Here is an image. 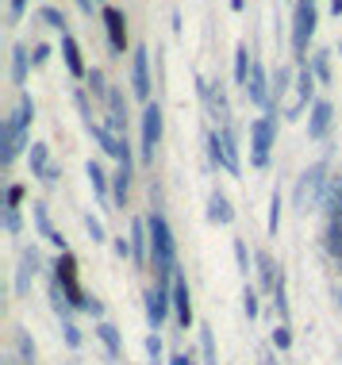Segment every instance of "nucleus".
Here are the masks:
<instances>
[{"instance_id": "1", "label": "nucleus", "mask_w": 342, "mask_h": 365, "mask_svg": "<svg viewBox=\"0 0 342 365\" xmlns=\"http://www.w3.org/2000/svg\"><path fill=\"white\" fill-rule=\"evenodd\" d=\"M150 250H154V269L162 273V284H173L177 277V246H173V231L165 223V215H150Z\"/></svg>"}, {"instance_id": "2", "label": "nucleus", "mask_w": 342, "mask_h": 365, "mask_svg": "<svg viewBox=\"0 0 342 365\" xmlns=\"http://www.w3.org/2000/svg\"><path fill=\"white\" fill-rule=\"evenodd\" d=\"M323 185H327V165H323V162H316L311 170H304V177L296 181V208L304 212V215L319 204V196H323Z\"/></svg>"}, {"instance_id": "3", "label": "nucleus", "mask_w": 342, "mask_h": 365, "mask_svg": "<svg viewBox=\"0 0 342 365\" xmlns=\"http://www.w3.org/2000/svg\"><path fill=\"white\" fill-rule=\"evenodd\" d=\"M316 0H300L296 4V16H292V46H296V54L308 51V38L316 35Z\"/></svg>"}, {"instance_id": "4", "label": "nucleus", "mask_w": 342, "mask_h": 365, "mask_svg": "<svg viewBox=\"0 0 342 365\" xmlns=\"http://www.w3.org/2000/svg\"><path fill=\"white\" fill-rule=\"evenodd\" d=\"M173 308V284H158L154 292H146V319H150V327L158 331L165 323V315Z\"/></svg>"}, {"instance_id": "5", "label": "nucleus", "mask_w": 342, "mask_h": 365, "mask_svg": "<svg viewBox=\"0 0 342 365\" xmlns=\"http://www.w3.org/2000/svg\"><path fill=\"white\" fill-rule=\"evenodd\" d=\"M158 139H162V108L158 104H146V112H142V158H146V162L154 158Z\"/></svg>"}, {"instance_id": "6", "label": "nucleus", "mask_w": 342, "mask_h": 365, "mask_svg": "<svg viewBox=\"0 0 342 365\" xmlns=\"http://www.w3.org/2000/svg\"><path fill=\"white\" fill-rule=\"evenodd\" d=\"M250 139H254V165H266L273 150V120H254L250 123Z\"/></svg>"}, {"instance_id": "7", "label": "nucleus", "mask_w": 342, "mask_h": 365, "mask_svg": "<svg viewBox=\"0 0 342 365\" xmlns=\"http://www.w3.org/2000/svg\"><path fill=\"white\" fill-rule=\"evenodd\" d=\"M131 88H135V96H139V101L150 104V70H146V51H142V46L131 58Z\"/></svg>"}, {"instance_id": "8", "label": "nucleus", "mask_w": 342, "mask_h": 365, "mask_svg": "<svg viewBox=\"0 0 342 365\" xmlns=\"http://www.w3.org/2000/svg\"><path fill=\"white\" fill-rule=\"evenodd\" d=\"M173 312H177V323L181 327H192V304H189V281L173 277Z\"/></svg>"}, {"instance_id": "9", "label": "nucleus", "mask_w": 342, "mask_h": 365, "mask_svg": "<svg viewBox=\"0 0 342 365\" xmlns=\"http://www.w3.org/2000/svg\"><path fill=\"white\" fill-rule=\"evenodd\" d=\"M104 27H108V43L112 51H127V27H123V12L120 8H104Z\"/></svg>"}, {"instance_id": "10", "label": "nucleus", "mask_w": 342, "mask_h": 365, "mask_svg": "<svg viewBox=\"0 0 342 365\" xmlns=\"http://www.w3.org/2000/svg\"><path fill=\"white\" fill-rule=\"evenodd\" d=\"M331 115H335V108L327 101H316L311 104V115H308V139H323L327 127H331Z\"/></svg>"}, {"instance_id": "11", "label": "nucleus", "mask_w": 342, "mask_h": 365, "mask_svg": "<svg viewBox=\"0 0 342 365\" xmlns=\"http://www.w3.org/2000/svg\"><path fill=\"white\" fill-rule=\"evenodd\" d=\"M35 265H38V254H35V250H24V258H19V269H16V292H19V296H27V289H31Z\"/></svg>"}, {"instance_id": "12", "label": "nucleus", "mask_w": 342, "mask_h": 365, "mask_svg": "<svg viewBox=\"0 0 342 365\" xmlns=\"http://www.w3.org/2000/svg\"><path fill=\"white\" fill-rule=\"evenodd\" d=\"M146 246H150V227H146L142 220H135L131 223V258L135 262H146Z\"/></svg>"}, {"instance_id": "13", "label": "nucleus", "mask_w": 342, "mask_h": 365, "mask_svg": "<svg viewBox=\"0 0 342 365\" xmlns=\"http://www.w3.org/2000/svg\"><path fill=\"white\" fill-rule=\"evenodd\" d=\"M247 96L258 108H266L269 104V93H266V70H261L258 62H254V73H250V81H247Z\"/></svg>"}, {"instance_id": "14", "label": "nucleus", "mask_w": 342, "mask_h": 365, "mask_svg": "<svg viewBox=\"0 0 342 365\" xmlns=\"http://www.w3.org/2000/svg\"><path fill=\"white\" fill-rule=\"evenodd\" d=\"M62 58H66V66H70V73H73V77H85L81 46H77V38H73V35H62Z\"/></svg>"}, {"instance_id": "15", "label": "nucleus", "mask_w": 342, "mask_h": 365, "mask_svg": "<svg viewBox=\"0 0 342 365\" xmlns=\"http://www.w3.org/2000/svg\"><path fill=\"white\" fill-rule=\"evenodd\" d=\"M31 212H35V223H38V231H43L46 239H51V242L58 246V250L66 254V239H62V235H58L54 227H51V215H46V204H31Z\"/></svg>"}, {"instance_id": "16", "label": "nucleus", "mask_w": 342, "mask_h": 365, "mask_svg": "<svg viewBox=\"0 0 342 365\" xmlns=\"http://www.w3.org/2000/svg\"><path fill=\"white\" fill-rule=\"evenodd\" d=\"M208 220H212V223H231V220H234V208L227 204V196H223V192H212V200H208Z\"/></svg>"}, {"instance_id": "17", "label": "nucleus", "mask_w": 342, "mask_h": 365, "mask_svg": "<svg viewBox=\"0 0 342 365\" xmlns=\"http://www.w3.org/2000/svg\"><path fill=\"white\" fill-rule=\"evenodd\" d=\"M250 73H254L250 51H247V43H239V51H234V85H242V88H247V81H250Z\"/></svg>"}, {"instance_id": "18", "label": "nucleus", "mask_w": 342, "mask_h": 365, "mask_svg": "<svg viewBox=\"0 0 342 365\" xmlns=\"http://www.w3.org/2000/svg\"><path fill=\"white\" fill-rule=\"evenodd\" d=\"M27 46H12V85H24L27 81Z\"/></svg>"}, {"instance_id": "19", "label": "nucleus", "mask_w": 342, "mask_h": 365, "mask_svg": "<svg viewBox=\"0 0 342 365\" xmlns=\"http://www.w3.org/2000/svg\"><path fill=\"white\" fill-rule=\"evenodd\" d=\"M96 334H100V342H104V346H108V354H112V358H120V334H115V327H112V323H96Z\"/></svg>"}, {"instance_id": "20", "label": "nucleus", "mask_w": 342, "mask_h": 365, "mask_svg": "<svg viewBox=\"0 0 342 365\" xmlns=\"http://www.w3.org/2000/svg\"><path fill=\"white\" fill-rule=\"evenodd\" d=\"M219 139H223V154H227V170L239 173V146H234V131H231V127H223Z\"/></svg>"}, {"instance_id": "21", "label": "nucleus", "mask_w": 342, "mask_h": 365, "mask_svg": "<svg viewBox=\"0 0 342 365\" xmlns=\"http://www.w3.org/2000/svg\"><path fill=\"white\" fill-rule=\"evenodd\" d=\"M127 189H131V165H120V173H115V181H112V196H115V204L123 208V200H127Z\"/></svg>"}, {"instance_id": "22", "label": "nucleus", "mask_w": 342, "mask_h": 365, "mask_svg": "<svg viewBox=\"0 0 342 365\" xmlns=\"http://www.w3.org/2000/svg\"><path fill=\"white\" fill-rule=\"evenodd\" d=\"M311 88H316V77H311V70L304 66V70H300V77H296V108L311 101Z\"/></svg>"}, {"instance_id": "23", "label": "nucleus", "mask_w": 342, "mask_h": 365, "mask_svg": "<svg viewBox=\"0 0 342 365\" xmlns=\"http://www.w3.org/2000/svg\"><path fill=\"white\" fill-rule=\"evenodd\" d=\"M46 158H51V150H46V143H31V173L43 177L51 165H46Z\"/></svg>"}, {"instance_id": "24", "label": "nucleus", "mask_w": 342, "mask_h": 365, "mask_svg": "<svg viewBox=\"0 0 342 365\" xmlns=\"http://www.w3.org/2000/svg\"><path fill=\"white\" fill-rule=\"evenodd\" d=\"M16 350H19V365L35 361V342L27 339V331H16Z\"/></svg>"}, {"instance_id": "25", "label": "nucleus", "mask_w": 342, "mask_h": 365, "mask_svg": "<svg viewBox=\"0 0 342 365\" xmlns=\"http://www.w3.org/2000/svg\"><path fill=\"white\" fill-rule=\"evenodd\" d=\"M85 173H89V181H93V189H96V192L108 196V177H104L100 162H89V165H85Z\"/></svg>"}, {"instance_id": "26", "label": "nucleus", "mask_w": 342, "mask_h": 365, "mask_svg": "<svg viewBox=\"0 0 342 365\" xmlns=\"http://www.w3.org/2000/svg\"><path fill=\"white\" fill-rule=\"evenodd\" d=\"M258 269H261V284H266V289H277V284H281V277L273 273L269 254H258Z\"/></svg>"}, {"instance_id": "27", "label": "nucleus", "mask_w": 342, "mask_h": 365, "mask_svg": "<svg viewBox=\"0 0 342 365\" xmlns=\"http://www.w3.org/2000/svg\"><path fill=\"white\" fill-rule=\"evenodd\" d=\"M208 162L216 165V170H219V165H227V154H223V139H219V135H208Z\"/></svg>"}, {"instance_id": "28", "label": "nucleus", "mask_w": 342, "mask_h": 365, "mask_svg": "<svg viewBox=\"0 0 342 365\" xmlns=\"http://www.w3.org/2000/svg\"><path fill=\"white\" fill-rule=\"evenodd\" d=\"M200 350H204V365H216V339L208 327H200Z\"/></svg>"}, {"instance_id": "29", "label": "nucleus", "mask_w": 342, "mask_h": 365, "mask_svg": "<svg viewBox=\"0 0 342 365\" xmlns=\"http://www.w3.org/2000/svg\"><path fill=\"white\" fill-rule=\"evenodd\" d=\"M281 231V192H273V200H269V235H277Z\"/></svg>"}, {"instance_id": "30", "label": "nucleus", "mask_w": 342, "mask_h": 365, "mask_svg": "<svg viewBox=\"0 0 342 365\" xmlns=\"http://www.w3.org/2000/svg\"><path fill=\"white\" fill-rule=\"evenodd\" d=\"M234 262H239V273L247 277V273H250V254H247V242H242V239H234Z\"/></svg>"}, {"instance_id": "31", "label": "nucleus", "mask_w": 342, "mask_h": 365, "mask_svg": "<svg viewBox=\"0 0 342 365\" xmlns=\"http://www.w3.org/2000/svg\"><path fill=\"white\" fill-rule=\"evenodd\" d=\"M146 354H150V365H162V334L158 331L146 339Z\"/></svg>"}, {"instance_id": "32", "label": "nucleus", "mask_w": 342, "mask_h": 365, "mask_svg": "<svg viewBox=\"0 0 342 365\" xmlns=\"http://www.w3.org/2000/svg\"><path fill=\"white\" fill-rule=\"evenodd\" d=\"M38 16H43V19H46V24H51V27H58V31H62V35H66V16H62V12H58V8H43V12H38Z\"/></svg>"}, {"instance_id": "33", "label": "nucleus", "mask_w": 342, "mask_h": 365, "mask_svg": "<svg viewBox=\"0 0 342 365\" xmlns=\"http://www.w3.org/2000/svg\"><path fill=\"white\" fill-rule=\"evenodd\" d=\"M273 346H277V350H289L292 346V334H289L285 323H281V327H273Z\"/></svg>"}, {"instance_id": "34", "label": "nucleus", "mask_w": 342, "mask_h": 365, "mask_svg": "<svg viewBox=\"0 0 342 365\" xmlns=\"http://www.w3.org/2000/svg\"><path fill=\"white\" fill-rule=\"evenodd\" d=\"M85 231H89L93 242H104V227H100V220H96V215H85Z\"/></svg>"}, {"instance_id": "35", "label": "nucleus", "mask_w": 342, "mask_h": 365, "mask_svg": "<svg viewBox=\"0 0 342 365\" xmlns=\"http://www.w3.org/2000/svg\"><path fill=\"white\" fill-rule=\"evenodd\" d=\"M62 334H66V342H70V346L77 350V346H81V331H77L73 327V323L70 319H62Z\"/></svg>"}, {"instance_id": "36", "label": "nucleus", "mask_w": 342, "mask_h": 365, "mask_svg": "<svg viewBox=\"0 0 342 365\" xmlns=\"http://www.w3.org/2000/svg\"><path fill=\"white\" fill-rule=\"evenodd\" d=\"M242 308H247V319H254V315H258V296H254V289L242 292Z\"/></svg>"}, {"instance_id": "37", "label": "nucleus", "mask_w": 342, "mask_h": 365, "mask_svg": "<svg viewBox=\"0 0 342 365\" xmlns=\"http://www.w3.org/2000/svg\"><path fill=\"white\" fill-rule=\"evenodd\" d=\"M46 58H51V46L38 43V46H35V54H31V66H46Z\"/></svg>"}, {"instance_id": "38", "label": "nucleus", "mask_w": 342, "mask_h": 365, "mask_svg": "<svg viewBox=\"0 0 342 365\" xmlns=\"http://www.w3.org/2000/svg\"><path fill=\"white\" fill-rule=\"evenodd\" d=\"M4 227H8V235H16V231H19V212H16V208H8V212H4Z\"/></svg>"}, {"instance_id": "39", "label": "nucleus", "mask_w": 342, "mask_h": 365, "mask_svg": "<svg viewBox=\"0 0 342 365\" xmlns=\"http://www.w3.org/2000/svg\"><path fill=\"white\" fill-rule=\"evenodd\" d=\"M316 77H319V81H327V77H331V70H327V54H316Z\"/></svg>"}, {"instance_id": "40", "label": "nucleus", "mask_w": 342, "mask_h": 365, "mask_svg": "<svg viewBox=\"0 0 342 365\" xmlns=\"http://www.w3.org/2000/svg\"><path fill=\"white\" fill-rule=\"evenodd\" d=\"M89 85H93V93H104V73L93 70V73H89Z\"/></svg>"}, {"instance_id": "41", "label": "nucleus", "mask_w": 342, "mask_h": 365, "mask_svg": "<svg viewBox=\"0 0 342 365\" xmlns=\"http://www.w3.org/2000/svg\"><path fill=\"white\" fill-rule=\"evenodd\" d=\"M115 254H120V258H131V239H115Z\"/></svg>"}, {"instance_id": "42", "label": "nucleus", "mask_w": 342, "mask_h": 365, "mask_svg": "<svg viewBox=\"0 0 342 365\" xmlns=\"http://www.w3.org/2000/svg\"><path fill=\"white\" fill-rule=\"evenodd\" d=\"M19 196H24V189H19V185H12V189H8V208H16Z\"/></svg>"}, {"instance_id": "43", "label": "nucleus", "mask_w": 342, "mask_h": 365, "mask_svg": "<svg viewBox=\"0 0 342 365\" xmlns=\"http://www.w3.org/2000/svg\"><path fill=\"white\" fill-rule=\"evenodd\" d=\"M285 81H289V70H277V85H273V88H277V96L285 93V88H289Z\"/></svg>"}, {"instance_id": "44", "label": "nucleus", "mask_w": 342, "mask_h": 365, "mask_svg": "<svg viewBox=\"0 0 342 365\" xmlns=\"http://www.w3.org/2000/svg\"><path fill=\"white\" fill-rule=\"evenodd\" d=\"M24 8H27V0H12V24H16L19 16H24Z\"/></svg>"}, {"instance_id": "45", "label": "nucleus", "mask_w": 342, "mask_h": 365, "mask_svg": "<svg viewBox=\"0 0 342 365\" xmlns=\"http://www.w3.org/2000/svg\"><path fill=\"white\" fill-rule=\"evenodd\" d=\"M170 365H197V361H192L189 354H173V358H170Z\"/></svg>"}, {"instance_id": "46", "label": "nucleus", "mask_w": 342, "mask_h": 365, "mask_svg": "<svg viewBox=\"0 0 342 365\" xmlns=\"http://www.w3.org/2000/svg\"><path fill=\"white\" fill-rule=\"evenodd\" d=\"M58 177H62V173H58V170H54V165H51V170H46V173H43V185H58Z\"/></svg>"}, {"instance_id": "47", "label": "nucleus", "mask_w": 342, "mask_h": 365, "mask_svg": "<svg viewBox=\"0 0 342 365\" xmlns=\"http://www.w3.org/2000/svg\"><path fill=\"white\" fill-rule=\"evenodd\" d=\"M77 8H81V12H93V0H77Z\"/></svg>"}, {"instance_id": "48", "label": "nucleus", "mask_w": 342, "mask_h": 365, "mask_svg": "<svg viewBox=\"0 0 342 365\" xmlns=\"http://www.w3.org/2000/svg\"><path fill=\"white\" fill-rule=\"evenodd\" d=\"M331 12H335V16H342V0H331Z\"/></svg>"}, {"instance_id": "49", "label": "nucleus", "mask_w": 342, "mask_h": 365, "mask_svg": "<svg viewBox=\"0 0 342 365\" xmlns=\"http://www.w3.org/2000/svg\"><path fill=\"white\" fill-rule=\"evenodd\" d=\"M0 365H19V361H16V358H8V361H0Z\"/></svg>"}, {"instance_id": "50", "label": "nucleus", "mask_w": 342, "mask_h": 365, "mask_svg": "<svg viewBox=\"0 0 342 365\" xmlns=\"http://www.w3.org/2000/svg\"><path fill=\"white\" fill-rule=\"evenodd\" d=\"M338 308H342V289H338Z\"/></svg>"}, {"instance_id": "51", "label": "nucleus", "mask_w": 342, "mask_h": 365, "mask_svg": "<svg viewBox=\"0 0 342 365\" xmlns=\"http://www.w3.org/2000/svg\"><path fill=\"white\" fill-rule=\"evenodd\" d=\"M338 51H342V38H338Z\"/></svg>"}]
</instances>
